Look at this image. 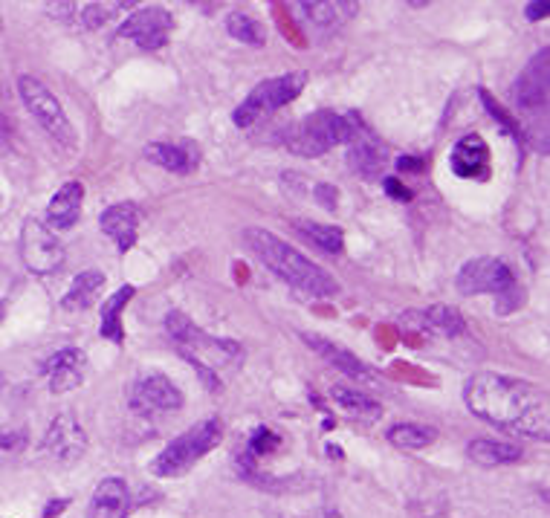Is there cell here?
Segmentation results:
<instances>
[{
    "label": "cell",
    "mask_w": 550,
    "mask_h": 518,
    "mask_svg": "<svg viewBox=\"0 0 550 518\" xmlns=\"http://www.w3.org/2000/svg\"><path fill=\"white\" fill-rule=\"evenodd\" d=\"M464 403L478 420L490 423L501 432L548 440V391L536 382L481 371V374H472L464 385Z\"/></svg>",
    "instance_id": "obj_1"
},
{
    "label": "cell",
    "mask_w": 550,
    "mask_h": 518,
    "mask_svg": "<svg viewBox=\"0 0 550 518\" xmlns=\"http://www.w3.org/2000/svg\"><path fill=\"white\" fill-rule=\"evenodd\" d=\"M244 241L252 249V255L267 267V270H273L281 281H287L293 290H299L302 296L307 299H333V296H339V281L328 273V270H322L316 261H310V258H304L299 249H293L290 244H284L278 235L273 232H267V229H261V226H249L247 232H244Z\"/></svg>",
    "instance_id": "obj_2"
},
{
    "label": "cell",
    "mask_w": 550,
    "mask_h": 518,
    "mask_svg": "<svg viewBox=\"0 0 550 518\" xmlns=\"http://www.w3.org/2000/svg\"><path fill=\"white\" fill-rule=\"evenodd\" d=\"M165 333L171 336L177 354L183 356L194 371L200 374V380L206 382L209 391H220V368H232L244 359V348L235 339H215L206 330H200L192 319L180 310H171L165 316Z\"/></svg>",
    "instance_id": "obj_3"
},
{
    "label": "cell",
    "mask_w": 550,
    "mask_h": 518,
    "mask_svg": "<svg viewBox=\"0 0 550 518\" xmlns=\"http://www.w3.org/2000/svg\"><path fill=\"white\" fill-rule=\"evenodd\" d=\"M365 131L359 128L357 116H345L336 110H316L310 116L299 119L284 131V148L299 157H322L333 151L336 145H351Z\"/></svg>",
    "instance_id": "obj_4"
},
{
    "label": "cell",
    "mask_w": 550,
    "mask_h": 518,
    "mask_svg": "<svg viewBox=\"0 0 550 518\" xmlns=\"http://www.w3.org/2000/svg\"><path fill=\"white\" fill-rule=\"evenodd\" d=\"M223 440V423L218 417L200 420L197 426L174 437L163 452L151 461V472L157 478H180L192 466H197Z\"/></svg>",
    "instance_id": "obj_5"
},
{
    "label": "cell",
    "mask_w": 550,
    "mask_h": 518,
    "mask_svg": "<svg viewBox=\"0 0 550 518\" xmlns=\"http://www.w3.org/2000/svg\"><path fill=\"white\" fill-rule=\"evenodd\" d=\"M307 84V73H287V76H275V79H264L261 84L252 87L247 99L235 108L232 122L238 128H252L258 119L270 116L273 110L290 105L293 99H299Z\"/></svg>",
    "instance_id": "obj_6"
},
{
    "label": "cell",
    "mask_w": 550,
    "mask_h": 518,
    "mask_svg": "<svg viewBox=\"0 0 550 518\" xmlns=\"http://www.w3.org/2000/svg\"><path fill=\"white\" fill-rule=\"evenodd\" d=\"M18 93H21V102H24L29 113H32V119H35L58 145L76 148L73 122L67 119L61 102L55 99V93L47 84L41 82V79H35V76H21V79H18Z\"/></svg>",
    "instance_id": "obj_7"
},
{
    "label": "cell",
    "mask_w": 550,
    "mask_h": 518,
    "mask_svg": "<svg viewBox=\"0 0 550 518\" xmlns=\"http://www.w3.org/2000/svg\"><path fill=\"white\" fill-rule=\"evenodd\" d=\"M21 258L29 273L53 275L64 267L67 252H64V244L55 238V232L47 229V223L29 218L21 229Z\"/></svg>",
    "instance_id": "obj_8"
},
{
    "label": "cell",
    "mask_w": 550,
    "mask_h": 518,
    "mask_svg": "<svg viewBox=\"0 0 550 518\" xmlns=\"http://www.w3.org/2000/svg\"><path fill=\"white\" fill-rule=\"evenodd\" d=\"M128 409L139 417H160L183 409V391L163 374H145L128 388Z\"/></svg>",
    "instance_id": "obj_9"
},
{
    "label": "cell",
    "mask_w": 550,
    "mask_h": 518,
    "mask_svg": "<svg viewBox=\"0 0 550 518\" xmlns=\"http://www.w3.org/2000/svg\"><path fill=\"white\" fill-rule=\"evenodd\" d=\"M455 284L461 296H481V293L501 296L510 287H516V275L501 258H472L461 267Z\"/></svg>",
    "instance_id": "obj_10"
},
{
    "label": "cell",
    "mask_w": 550,
    "mask_h": 518,
    "mask_svg": "<svg viewBox=\"0 0 550 518\" xmlns=\"http://www.w3.org/2000/svg\"><path fill=\"white\" fill-rule=\"evenodd\" d=\"M171 29H174V18H171L168 9H163V6H145V9L131 12L119 24L116 38L134 41L142 50H160V47H165Z\"/></svg>",
    "instance_id": "obj_11"
},
{
    "label": "cell",
    "mask_w": 550,
    "mask_h": 518,
    "mask_svg": "<svg viewBox=\"0 0 550 518\" xmlns=\"http://www.w3.org/2000/svg\"><path fill=\"white\" fill-rule=\"evenodd\" d=\"M87 452V435L82 423L70 414H58L47 426L44 440H41V455H47L55 464H76Z\"/></svg>",
    "instance_id": "obj_12"
},
{
    "label": "cell",
    "mask_w": 550,
    "mask_h": 518,
    "mask_svg": "<svg viewBox=\"0 0 550 518\" xmlns=\"http://www.w3.org/2000/svg\"><path fill=\"white\" fill-rule=\"evenodd\" d=\"M550 50L542 47L530 58V64L519 73L513 84V99L522 110H542L548 105V73H550Z\"/></svg>",
    "instance_id": "obj_13"
},
{
    "label": "cell",
    "mask_w": 550,
    "mask_h": 518,
    "mask_svg": "<svg viewBox=\"0 0 550 518\" xmlns=\"http://www.w3.org/2000/svg\"><path fill=\"white\" fill-rule=\"evenodd\" d=\"M400 325L426 336H443V339H455L467 333V319L461 316V310L449 304H435L429 310H409L406 316H400Z\"/></svg>",
    "instance_id": "obj_14"
},
{
    "label": "cell",
    "mask_w": 550,
    "mask_h": 518,
    "mask_svg": "<svg viewBox=\"0 0 550 518\" xmlns=\"http://www.w3.org/2000/svg\"><path fill=\"white\" fill-rule=\"evenodd\" d=\"M41 374L50 380V391L53 394H67L73 388H79L87 374V354L79 348H64L55 356H50L41 365Z\"/></svg>",
    "instance_id": "obj_15"
},
{
    "label": "cell",
    "mask_w": 550,
    "mask_h": 518,
    "mask_svg": "<svg viewBox=\"0 0 550 518\" xmlns=\"http://www.w3.org/2000/svg\"><path fill=\"white\" fill-rule=\"evenodd\" d=\"M302 339L310 351H316V354L322 356L325 362H330L336 371H342L345 377H354L357 382H377V371H371L359 356H354L351 351H345V348H339L336 342H330V339L319 336V333H302Z\"/></svg>",
    "instance_id": "obj_16"
},
{
    "label": "cell",
    "mask_w": 550,
    "mask_h": 518,
    "mask_svg": "<svg viewBox=\"0 0 550 518\" xmlns=\"http://www.w3.org/2000/svg\"><path fill=\"white\" fill-rule=\"evenodd\" d=\"M99 229L116 244L119 252H128L139 238V209L134 203H113L99 215Z\"/></svg>",
    "instance_id": "obj_17"
},
{
    "label": "cell",
    "mask_w": 550,
    "mask_h": 518,
    "mask_svg": "<svg viewBox=\"0 0 550 518\" xmlns=\"http://www.w3.org/2000/svg\"><path fill=\"white\" fill-rule=\"evenodd\" d=\"M449 165L464 180H484L490 174V148L478 134H467L455 142Z\"/></svg>",
    "instance_id": "obj_18"
},
{
    "label": "cell",
    "mask_w": 550,
    "mask_h": 518,
    "mask_svg": "<svg viewBox=\"0 0 550 518\" xmlns=\"http://www.w3.org/2000/svg\"><path fill=\"white\" fill-rule=\"evenodd\" d=\"M131 510V492L122 478H105L87 504V518H128Z\"/></svg>",
    "instance_id": "obj_19"
},
{
    "label": "cell",
    "mask_w": 550,
    "mask_h": 518,
    "mask_svg": "<svg viewBox=\"0 0 550 518\" xmlns=\"http://www.w3.org/2000/svg\"><path fill=\"white\" fill-rule=\"evenodd\" d=\"M293 9H299L304 21L319 32H333L359 12L357 3H348V0H310V3H296Z\"/></svg>",
    "instance_id": "obj_20"
},
{
    "label": "cell",
    "mask_w": 550,
    "mask_h": 518,
    "mask_svg": "<svg viewBox=\"0 0 550 518\" xmlns=\"http://www.w3.org/2000/svg\"><path fill=\"white\" fill-rule=\"evenodd\" d=\"M82 200H84V186L79 180H70L64 183L61 189L55 191L50 206H47V229H73L79 218H82Z\"/></svg>",
    "instance_id": "obj_21"
},
{
    "label": "cell",
    "mask_w": 550,
    "mask_h": 518,
    "mask_svg": "<svg viewBox=\"0 0 550 518\" xmlns=\"http://www.w3.org/2000/svg\"><path fill=\"white\" fill-rule=\"evenodd\" d=\"M145 160L160 165L171 174H192L200 165L197 148L189 142H151L145 145Z\"/></svg>",
    "instance_id": "obj_22"
},
{
    "label": "cell",
    "mask_w": 550,
    "mask_h": 518,
    "mask_svg": "<svg viewBox=\"0 0 550 518\" xmlns=\"http://www.w3.org/2000/svg\"><path fill=\"white\" fill-rule=\"evenodd\" d=\"M348 165H351V171H357L359 177L377 180V177H383L385 165H388V154H385V148H380L368 134H362V137H357L351 142Z\"/></svg>",
    "instance_id": "obj_23"
},
{
    "label": "cell",
    "mask_w": 550,
    "mask_h": 518,
    "mask_svg": "<svg viewBox=\"0 0 550 518\" xmlns=\"http://www.w3.org/2000/svg\"><path fill=\"white\" fill-rule=\"evenodd\" d=\"M330 400L345 414H351L357 420H365V423H374V420L383 417V406L374 397H368L365 391L351 388V385H333L330 388Z\"/></svg>",
    "instance_id": "obj_24"
},
{
    "label": "cell",
    "mask_w": 550,
    "mask_h": 518,
    "mask_svg": "<svg viewBox=\"0 0 550 518\" xmlns=\"http://www.w3.org/2000/svg\"><path fill=\"white\" fill-rule=\"evenodd\" d=\"M102 287H105V275L99 273V270H84V273H79L70 281V287H67V293L61 299V307L70 310V313H82L96 301V296L102 293Z\"/></svg>",
    "instance_id": "obj_25"
},
{
    "label": "cell",
    "mask_w": 550,
    "mask_h": 518,
    "mask_svg": "<svg viewBox=\"0 0 550 518\" xmlns=\"http://www.w3.org/2000/svg\"><path fill=\"white\" fill-rule=\"evenodd\" d=\"M134 293H137V287L134 284H125V287H119L113 296H110L105 304H102V322H99V333L113 342V345H122L125 342V328H122V310H125V304L134 299Z\"/></svg>",
    "instance_id": "obj_26"
},
{
    "label": "cell",
    "mask_w": 550,
    "mask_h": 518,
    "mask_svg": "<svg viewBox=\"0 0 550 518\" xmlns=\"http://www.w3.org/2000/svg\"><path fill=\"white\" fill-rule=\"evenodd\" d=\"M469 461L481 466H510L522 461V449L513 446V443H504V440H472L467 446Z\"/></svg>",
    "instance_id": "obj_27"
},
{
    "label": "cell",
    "mask_w": 550,
    "mask_h": 518,
    "mask_svg": "<svg viewBox=\"0 0 550 518\" xmlns=\"http://www.w3.org/2000/svg\"><path fill=\"white\" fill-rule=\"evenodd\" d=\"M293 229L328 255H342L345 252V232L339 226L316 223V220H293Z\"/></svg>",
    "instance_id": "obj_28"
},
{
    "label": "cell",
    "mask_w": 550,
    "mask_h": 518,
    "mask_svg": "<svg viewBox=\"0 0 550 518\" xmlns=\"http://www.w3.org/2000/svg\"><path fill=\"white\" fill-rule=\"evenodd\" d=\"M385 437L397 449L417 452V449H426V446H432L438 440V429L435 426H423V423H394L385 432Z\"/></svg>",
    "instance_id": "obj_29"
},
{
    "label": "cell",
    "mask_w": 550,
    "mask_h": 518,
    "mask_svg": "<svg viewBox=\"0 0 550 518\" xmlns=\"http://www.w3.org/2000/svg\"><path fill=\"white\" fill-rule=\"evenodd\" d=\"M226 32L235 41L249 44V47H264L267 44V29H264V24L255 15H249V12H232V15H226Z\"/></svg>",
    "instance_id": "obj_30"
},
{
    "label": "cell",
    "mask_w": 550,
    "mask_h": 518,
    "mask_svg": "<svg viewBox=\"0 0 550 518\" xmlns=\"http://www.w3.org/2000/svg\"><path fill=\"white\" fill-rule=\"evenodd\" d=\"M134 3H113V0H105V3H87L76 12V24L82 29H96L102 24H108L110 18H116L119 12L131 9Z\"/></svg>",
    "instance_id": "obj_31"
},
{
    "label": "cell",
    "mask_w": 550,
    "mask_h": 518,
    "mask_svg": "<svg viewBox=\"0 0 550 518\" xmlns=\"http://www.w3.org/2000/svg\"><path fill=\"white\" fill-rule=\"evenodd\" d=\"M478 96H481V102H484V108H487V113H490L495 122H498V125L504 128V134H510V137L519 142V139H522V128H519V122H516V119H513V116H510L507 110L501 108V105L495 102V99H493V96H490V93H487V90H481Z\"/></svg>",
    "instance_id": "obj_32"
},
{
    "label": "cell",
    "mask_w": 550,
    "mask_h": 518,
    "mask_svg": "<svg viewBox=\"0 0 550 518\" xmlns=\"http://www.w3.org/2000/svg\"><path fill=\"white\" fill-rule=\"evenodd\" d=\"M281 446V437L275 435L273 429H258L255 435H252V440H249V446L244 449L252 461H258V458H267L270 452H275Z\"/></svg>",
    "instance_id": "obj_33"
},
{
    "label": "cell",
    "mask_w": 550,
    "mask_h": 518,
    "mask_svg": "<svg viewBox=\"0 0 550 518\" xmlns=\"http://www.w3.org/2000/svg\"><path fill=\"white\" fill-rule=\"evenodd\" d=\"M313 197H316V203H319L322 209H328V212H333V209L339 206V189L330 186V183H316V186H313Z\"/></svg>",
    "instance_id": "obj_34"
},
{
    "label": "cell",
    "mask_w": 550,
    "mask_h": 518,
    "mask_svg": "<svg viewBox=\"0 0 550 518\" xmlns=\"http://www.w3.org/2000/svg\"><path fill=\"white\" fill-rule=\"evenodd\" d=\"M495 299H498V313L507 316V313H513V310L524 301V290L516 284V287H510L507 293H501V296H495Z\"/></svg>",
    "instance_id": "obj_35"
},
{
    "label": "cell",
    "mask_w": 550,
    "mask_h": 518,
    "mask_svg": "<svg viewBox=\"0 0 550 518\" xmlns=\"http://www.w3.org/2000/svg\"><path fill=\"white\" fill-rule=\"evenodd\" d=\"M21 446H24V435L21 432L0 429V452H12V449H21Z\"/></svg>",
    "instance_id": "obj_36"
},
{
    "label": "cell",
    "mask_w": 550,
    "mask_h": 518,
    "mask_svg": "<svg viewBox=\"0 0 550 518\" xmlns=\"http://www.w3.org/2000/svg\"><path fill=\"white\" fill-rule=\"evenodd\" d=\"M548 12H550V6L548 3H542V0H533V3H527V9H524L527 21H542Z\"/></svg>",
    "instance_id": "obj_37"
},
{
    "label": "cell",
    "mask_w": 550,
    "mask_h": 518,
    "mask_svg": "<svg viewBox=\"0 0 550 518\" xmlns=\"http://www.w3.org/2000/svg\"><path fill=\"white\" fill-rule=\"evenodd\" d=\"M383 186L391 197H400V200H409V197H412V191L406 189V186H400L394 177H383Z\"/></svg>",
    "instance_id": "obj_38"
},
{
    "label": "cell",
    "mask_w": 550,
    "mask_h": 518,
    "mask_svg": "<svg viewBox=\"0 0 550 518\" xmlns=\"http://www.w3.org/2000/svg\"><path fill=\"white\" fill-rule=\"evenodd\" d=\"M67 504H70L67 498H58V501H50V507L44 510V518H53V516H58V513H64V510H67Z\"/></svg>",
    "instance_id": "obj_39"
},
{
    "label": "cell",
    "mask_w": 550,
    "mask_h": 518,
    "mask_svg": "<svg viewBox=\"0 0 550 518\" xmlns=\"http://www.w3.org/2000/svg\"><path fill=\"white\" fill-rule=\"evenodd\" d=\"M397 165H400L403 171H420V168L426 165V160H423V157H420V160H414V157H400Z\"/></svg>",
    "instance_id": "obj_40"
},
{
    "label": "cell",
    "mask_w": 550,
    "mask_h": 518,
    "mask_svg": "<svg viewBox=\"0 0 550 518\" xmlns=\"http://www.w3.org/2000/svg\"><path fill=\"white\" fill-rule=\"evenodd\" d=\"M9 142H12V131H9V122L0 116V151H6L9 148Z\"/></svg>",
    "instance_id": "obj_41"
},
{
    "label": "cell",
    "mask_w": 550,
    "mask_h": 518,
    "mask_svg": "<svg viewBox=\"0 0 550 518\" xmlns=\"http://www.w3.org/2000/svg\"><path fill=\"white\" fill-rule=\"evenodd\" d=\"M0 391H3V374H0Z\"/></svg>",
    "instance_id": "obj_42"
},
{
    "label": "cell",
    "mask_w": 550,
    "mask_h": 518,
    "mask_svg": "<svg viewBox=\"0 0 550 518\" xmlns=\"http://www.w3.org/2000/svg\"><path fill=\"white\" fill-rule=\"evenodd\" d=\"M0 32H3V21H0Z\"/></svg>",
    "instance_id": "obj_43"
}]
</instances>
